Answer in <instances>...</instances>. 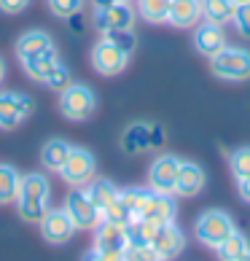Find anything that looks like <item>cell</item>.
Instances as JSON below:
<instances>
[{
  "mask_svg": "<svg viewBox=\"0 0 250 261\" xmlns=\"http://www.w3.org/2000/svg\"><path fill=\"white\" fill-rule=\"evenodd\" d=\"M94 250H102V253H121L127 250V231L119 224H110V221H100L94 226Z\"/></svg>",
  "mask_w": 250,
  "mask_h": 261,
  "instance_id": "17",
  "label": "cell"
},
{
  "mask_svg": "<svg viewBox=\"0 0 250 261\" xmlns=\"http://www.w3.org/2000/svg\"><path fill=\"white\" fill-rule=\"evenodd\" d=\"M124 261H164V258L153 250V245H127Z\"/></svg>",
  "mask_w": 250,
  "mask_h": 261,
  "instance_id": "32",
  "label": "cell"
},
{
  "mask_svg": "<svg viewBox=\"0 0 250 261\" xmlns=\"http://www.w3.org/2000/svg\"><path fill=\"white\" fill-rule=\"evenodd\" d=\"M60 62V51H51V54H43V57H38V60H30V62H24L22 65V70L27 79H33L38 84H43L46 79V73L51 70V67Z\"/></svg>",
  "mask_w": 250,
  "mask_h": 261,
  "instance_id": "26",
  "label": "cell"
},
{
  "mask_svg": "<svg viewBox=\"0 0 250 261\" xmlns=\"http://www.w3.org/2000/svg\"><path fill=\"white\" fill-rule=\"evenodd\" d=\"M41 237L46 240L49 245H65V243H70L73 234L78 229H75L73 224V218L67 216V210L65 207H49V213L41 218Z\"/></svg>",
  "mask_w": 250,
  "mask_h": 261,
  "instance_id": "12",
  "label": "cell"
},
{
  "mask_svg": "<svg viewBox=\"0 0 250 261\" xmlns=\"http://www.w3.org/2000/svg\"><path fill=\"white\" fill-rule=\"evenodd\" d=\"M239 261H250V250H247V253H245L242 258H239Z\"/></svg>",
  "mask_w": 250,
  "mask_h": 261,
  "instance_id": "39",
  "label": "cell"
},
{
  "mask_svg": "<svg viewBox=\"0 0 250 261\" xmlns=\"http://www.w3.org/2000/svg\"><path fill=\"white\" fill-rule=\"evenodd\" d=\"M89 60H92L94 73L105 75V79H113V75H121L124 70H127L129 54H127V51H121L119 46H113L108 38H100V41L92 46Z\"/></svg>",
  "mask_w": 250,
  "mask_h": 261,
  "instance_id": "10",
  "label": "cell"
},
{
  "mask_svg": "<svg viewBox=\"0 0 250 261\" xmlns=\"http://www.w3.org/2000/svg\"><path fill=\"white\" fill-rule=\"evenodd\" d=\"M84 3H86V0H46L49 11L57 19H67V16H73V14H81L84 11Z\"/></svg>",
  "mask_w": 250,
  "mask_h": 261,
  "instance_id": "30",
  "label": "cell"
},
{
  "mask_svg": "<svg viewBox=\"0 0 250 261\" xmlns=\"http://www.w3.org/2000/svg\"><path fill=\"white\" fill-rule=\"evenodd\" d=\"M94 175H97V159H94V153L84 146H73L70 156H67V162L60 170V178L73 189V186H86Z\"/></svg>",
  "mask_w": 250,
  "mask_h": 261,
  "instance_id": "9",
  "label": "cell"
},
{
  "mask_svg": "<svg viewBox=\"0 0 250 261\" xmlns=\"http://www.w3.org/2000/svg\"><path fill=\"white\" fill-rule=\"evenodd\" d=\"M178 216V205L172 194H164V191H153V189H143V197H140V205H137V213L134 218H143L148 224H170L175 221Z\"/></svg>",
  "mask_w": 250,
  "mask_h": 261,
  "instance_id": "7",
  "label": "cell"
},
{
  "mask_svg": "<svg viewBox=\"0 0 250 261\" xmlns=\"http://www.w3.org/2000/svg\"><path fill=\"white\" fill-rule=\"evenodd\" d=\"M210 73L220 81H247L250 79V51L242 46H226L210 57Z\"/></svg>",
  "mask_w": 250,
  "mask_h": 261,
  "instance_id": "4",
  "label": "cell"
},
{
  "mask_svg": "<svg viewBox=\"0 0 250 261\" xmlns=\"http://www.w3.org/2000/svg\"><path fill=\"white\" fill-rule=\"evenodd\" d=\"M84 189H86V194L92 197L94 205L100 207V213H102L105 207H108L113 199L119 197V186H116V183H113L110 178H97V175H94V178L84 186Z\"/></svg>",
  "mask_w": 250,
  "mask_h": 261,
  "instance_id": "21",
  "label": "cell"
},
{
  "mask_svg": "<svg viewBox=\"0 0 250 261\" xmlns=\"http://www.w3.org/2000/svg\"><path fill=\"white\" fill-rule=\"evenodd\" d=\"M250 250V243H247V237L242 234V231H234V234H229L224 243H220L215 248V253L220 261H239L245 253Z\"/></svg>",
  "mask_w": 250,
  "mask_h": 261,
  "instance_id": "25",
  "label": "cell"
},
{
  "mask_svg": "<svg viewBox=\"0 0 250 261\" xmlns=\"http://www.w3.org/2000/svg\"><path fill=\"white\" fill-rule=\"evenodd\" d=\"M180 162L183 159H178L175 153H159V156L148 164V189L172 194V191H175Z\"/></svg>",
  "mask_w": 250,
  "mask_h": 261,
  "instance_id": "13",
  "label": "cell"
},
{
  "mask_svg": "<svg viewBox=\"0 0 250 261\" xmlns=\"http://www.w3.org/2000/svg\"><path fill=\"white\" fill-rule=\"evenodd\" d=\"M70 151H73V143H67L65 138L46 140L41 148V167L46 172H60L62 164L67 162V156H70Z\"/></svg>",
  "mask_w": 250,
  "mask_h": 261,
  "instance_id": "20",
  "label": "cell"
},
{
  "mask_svg": "<svg viewBox=\"0 0 250 261\" xmlns=\"http://www.w3.org/2000/svg\"><path fill=\"white\" fill-rule=\"evenodd\" d=\"M81 261H124L121 253H102V250H86Z\"/></svg>",
  "mask_w": 250,
  "mask_h": 261,
  "instance_id": "34",
  "label": "cell"
},
{
  "mask_svg": "<svg viewBox=\"0 0 250 261\" xmlns=\"http://www.w3.org/2000/svg\"><path fill=\"white\" fill-rule=\"evenodd\" d=\"M194 49L197 54H202L205 60H210V57H215L218 51H224L229 41H226V33H224V24H213V22H202L194 27Z\"/></svg>",
  "mask_w": 250,
  "mask_h": 261,
  "instance_id": "16",
  "label": "cell"
},
{
  "mask_svg": "<svg viewBox=\"0 0 250 261\" xmlns=\"http://www.w3.org/2000/svg\"><path fill=\"white\" fill-rule=\"evenodd\" d=\"M19 170L14 164H3L0 162V205H14L16 194H19Z\"/></svg>",
  "mask_w": 250,
  "mask_h": 261,
  "instance_id": "24",
  "label": "cell"
},
{
  "mask_svg": "<svg viewBox=\"0 0 250 261\" xmlns=\"http://www.w3.org/2000/svg\"><path fill=\"white\" fill-rule=\"evenodd\" d=\"M151 245L161 258L170 261V258H175L186 250V234L175 221H170V224L156 226V231H153V237H151Z\"/></svg>",
  "mask_w": 250,
  "mask_h": 261,
  "instance_id": "15",
  "label": "cell"
},
{
  "mask_svg": "<svg viewBox=\"0 0 250 261\" xmlns=\"http://www.w3.org/2000/svg\"><path fill=\"white\" fill-rule=\"evenodd\" d=\"M134 19H137V11L132 8V3L116 0V3L108 6V8H97V11L92 14V24H94V30H100L105 35L110 30H132Z\"/></svg>",
  "mask_w": 250,
  "mask_h": 261,
  "instance_id": "11",
  "label": "cell"
},
{
  "mask_svg": "<svg viewBox=\"0 0 250 261\" xmlns=\"http://www.w3.org/2000/svg\"><path fill=\"white\" fill-rule=\"evenodd\" d=\"M239 3H250V0H234V6H239Z\"/></svg>",
  "mask_w": 250,
  "mask_h": 261,
  "instance_id": "40",
  "label": "cell"
},
{
  "mask_svg": "<svg viewBox=\"0 0 250 261\" xmlns=\"http://www.w3.org/2000/svg\"><path fill=\"white\" fill-rule=\"evenodd\" d=\"M89 3H92L94 11H97V8H108V6H113L116 0H89Z\"/></svg>",
  "mask_w": 250,
  "mask_h": 261,
  "instance_id": "37",
  "label": "cell"
},
{
  "mask_svg": "<svg viewBox=\"0 0 250 261\" xmlns=\"http://www.w3.org/2000/svg\"><path fill=\"white\" fill-rule=\"evenodd\" d=\"M3 79H6V60L0 57V84H3Z\"/></svg>",
  "mask_w": 250,
  "mask_h": 261,
  "instance_id": "38",
  "label": "cell"
},
{
  "mask_svg": "<svg viewBox=\"0 0 250 261\" xmlns=\"http://www.w3.org/2000/svg\"><path fill=\"white\" fill-rule=\"evenodd\" d=\"M33 113V97L16 89H0V129H19Z\"/></svg>",
  "mask_w": 250,
  "mask_h": 261,
  "instance_id": "8",
  "label": "cell"
},
{
  "mask_svg": "<svg viewBox=\"0 0 250 261\" xmlns=\"http://www.w3.org/2000/svg\"><path fill=\"white\" fill-rule=\"evenodd\" d=\"M62 207L67 210V216L73 218V224H75L78 231H94V226L102 221L100 207L92 202V197L86 194L84 186H73L70 191H67Z\"/></svg>",
  "mask_w": 250,
  "mask_h": 261,
  "instance_id": "6",
  "label": "cell"
},
{
  "mask_svg": "<svg viewBox=\"0 0 250 261\" xmlns=\"http://www.w3.org/2000/svg\"><path fill=\"white\" fill-rule=\"evenodd\" d=\"M202 19L213 24H229L234 16V0H199Z\"/></svg>",
  "mask_w": 250,
  "mask_h": 261,
  "instance_id": "22",
  "label": "cell"
},
{
  "mask_svg": "<svg viewBox=\"0 0 250 261\" xmlns=\"http://www.w3.org/2000/svg\"><path fill=\"white\" fill-rule=\"evenodd\" d=\"M102 38H108L113 46H119V49L127 51L129 57L134 54V49H137V35H134V30H110V33H105Z\"/></svg>",
  "mask_w": 250,
  "mask_h": 261,
  "instance_id": "29",
  "label": "cell"
},
{
  "mask_svg": "<svg viewBox=\"0 0 250 261\" xmlns=\"http://www.w3.org/2000/svg\"><path fill=\"white\" fill-rule=\"evenodd\" d=\"M159 146H164V129L153 121H132L121 132V151L127 156H140Z\"/></svg>",
  "mask_w": 250,
  "mask_h": 261,
  "instance_id": "3",
  "label": "cell"
},
{
  "mask_svg": "<svg viewBox=\"0 0 250 261\" xmlns=\"http://www.w3.org/2000/svg\"><path fill=\"white\" fill-rule=\"evenodd\" d=\"M14 207L24 224H41L51 207V183L43 172H27L19 180V194Z\"/></svg>",
  "mask_w": 250,
  "mask_h": 261,
  "instance_id": "1",
  "label": "cell"
},
{
  "mask_svg": "<svg viewBox=\"0 0 250 261\" xmlns=\"http://www.w3.org/2000/svg\"><path fill=\"white\" fill-rule=\"evenodd\" d=\"M205 170L199 167L197 162H180V170H178V180H175V191L172 194L178 197H197L202 189H205Z\"/></svg>",
  "mask_w": 250,
  "mask_h": 261,
  "instance_id": "18",
  "label": "cell"
},
{
  "mask_svg": "<svg viewBox=\"0 0 250 261\" xmlns=\"http://www.w3.org/2000/svg\"><path fill=\"white\" fill-rule=\"evenodd\" d=\"M202 22V6L199 0H172L170 3V14H167V24L178 27V30H188Z\"/></svg>",
  "mask_w": 250,
  "mask_h": 261,
  "instance_id": "19",
  "label": "cell"
},
{
  "mask_svg": "<svg viewBox=\"0 0 250 261\" xmlns=\"http://www.w3.org/2000/svg\"><path fill=\"white\" fill-rule=\"evenodd\" d=\"M237 191H239V199L250 205V178H239L237 180Z\"/></svg>",
  "mask_w": 250,
  "mask_h": 261,
  "instance_id": "35",
  "label": "cell"
},
{
  "mask_svg": "<svg viewBox=\"0 0 250 261\" xmlns=\"http://www.w3.org/2000/svg\"><path fill=\"white\" fill-rule=\"evenodd\" d=\"M70 81H73V79H70V67H67V65L60 60V62H57L49 73H46L43 86H46V89H54V92H62Z\"/></svg>",
  "mask_w": 250,
  "mask_h": 261,
  "instance_id": "27",
  "label": "cell"
},
{
  "mask_svg": "<svg viewBox=\"0 0 250 261\" xmlns=\"http://www.w3.org/2000/svg\"><path fill=\"white\" fill-rule=\"evenodd\" d=\"M229 167H232L234 178H250V146H242L229 153Z\"/></svg>",
  "mask_w": 250,
  "mask_h": 261,
  "instance_id": "28",
  "label": "cell"
},
{
  "mask_svg": "<svg viewBox=\"0 0 250 261\" xmlns=\"http://www.w3.org/2000/svg\"><path fill=\"white\" fill-rule=\"evenodd\" d=\"M14 51H16L19 65H24V62H30V60L43 57V54L57 51V43H54V38L46 33V30H41V27H33V30H27V33H22V35L16 38Z\"/></svg>",
  "mask_w": 250,
  "mask_h": 261,
  "instance_id": "14",
  "label": "cell"
},
{
  "mask_svg": "<svg viewBox=\"0 0 250 261\" xmlns=\"http://www.w3.org/2000/svg\"><path fill=\"white\" fill-rule=\"evenodd\" d=\"M237 226H234V218L229 216L226 210H205L202 216L197 218V224H194V234L202 245H207V248H218L229 234H234Z\"/></svg>",
  "mask_w": 250,
  "mask_h": 261,
  "instance_id": "5",
  "label": "cell"
},
{
  "mask_svg": "<svg viewBox=\"0 0 250 261\" xmlns=\"http://www.w3.org/2000/svg\"><path fill=\"white\" fill-rule=\"evenodd\" d=\"M127 3H132V0H127Z\"/></svg>",
  "mask_w": 250,
  "mask_h": 261,
  "instance_id": "41",
  "label": "cell"
},
{
  "mask_svg": "<svg viewBox=\"0 0 250 261\" xmlns=\"http://www.w3.org/2000/svg\"><path fill=\"white\" fill-rule=\"evenodd\" d=\"M232 24L239 38H250V3H239L234 6V16H232Z\"/></svg>",
  "mask_w": 250,
  "mask_h": 261,
  "instance_id": "31",
  "label": "cell"
},
{
  "mask_svg": "<svg viewBox=\"0 0 250 261\" xmlns=\"http://www.w3.org/2000/svg\"><path fill=\"white\" fill-rule=\"evenodd\" d=\"M67 24H70L75 33H81V30H84V19H81V14H73V16H67Z\"/></svg>",
  "mask_w": 250,
  "mask_h": 261,
  "instance_id": "36",
  "label": "cell"
},
{
  "mask_svg": "<svg viewBox=\"0 0 250 261\" xmlns=\"http://www.w3.org/2000/svg\"><path fill=\"white\" fill-rule=\"evenodd\" d=\"M134 11L143 22L148 24H164L167 22V14H170V3L172 0H134Z\"/></svg>",
  "mask_w": 250,
  "mask_h": 261,
  "instance_id": "23",
  "label": "cell"
},
{
  "mask_svg": "<svg viewBox=\"0 0 250 261\" xmlns=\"http://www.w3.org/2000/svg\"><path fill=\"white\" fill-rule=\"evenodd\" d=\"M97 111V94L89 84L70 81L60 92V113L67 121H89Z\"/></svg>",
  "mask_w": 250,
  "mask_h": 261,
  "instance_id": "2",
  "label": "cell"
},
{
  "mask_svg": "<svg viewBox=\"0 0 250 261\" xmlns=\"http://www.w3.org/2000/svg\"><path fill=\"white\" fill-rule=\"evenodd\" d=\"M27 6H30V0H0V11H3V14H8V16H16V14H22Z\"/></svg>",
  "mask_w": 250,
  "mask_h": 261,
  "instance_id": "33",
  "label": "cell"
}]
</instances>
